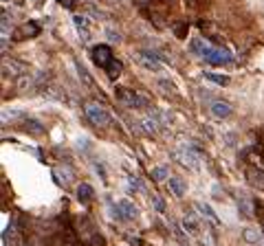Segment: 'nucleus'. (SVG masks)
<instances>
[{"label":"nucleus","mask_w":264,"mask_h":246,"mask_svg":"<svg viewBox=\"0 0 264 246\" xmlns=\"http://www.w3.org/2000/svg\"><path fill=\"white\" fill-rule=\"evenodd\" d=\"M115 215H117L119 220L130 222V220H137L139 209H137V205L132 203V200L121 198V200H117V205H115Z\"/></svg>","instance_id":"6"},{"label":"nucleus","mask_w":264,"mask_h":246,"mask_svg":"<svg viewBox=\"0 0 264 246\" xmlns=\"http://www.w3.org/2000/svg\"><path fill=\"white\" fill-rule=\"evenodd\" d=\"M176 35H179V38H185V25H176Z\"/></svg>","instance_id":"35"},{"label":"nucleus","mask_w":264,"mask_h":246,"mask_svg":"<svg viewBox=\"0 0 264 246\" xmlns=\"http://www.w3.org/2000/svg\"><path fill=\"white\" fill-rule=\"evenodd\" d=\"M236 200H238V209H240V213L245 215V218H251V215H253V203H251V198H249L247 193L238 191V193H236Z\"/></svg>","instance_id":"15"},{"label":"nucleus","mask_w":264,"mask_h":246,"mask_svg":"<svg viewBox=\"0 0 264 246\" xmlns=\"http://www.w3.org/2000/svg\"><path fill=\"white\" fill-rule=\"evenodd\" d=\"M209 110H211V115H214V119H229L233 115V108L227 101H214Z\"/></svg>","instance_id":"10"},{"label":"nucleus","mask_w":264,"mask_h":246,"mask_svg":"<svg viewBox=\"0 0 264 246\" xmlns=\"http://www.w3.org/2000/svg\"><path fill=\"white\" fill-rule=\"evenodd\" d=\"M247 181L258 187L260 191H264V169L262 167H249L247 169Z\"/></svg>","instance_id":"13"},{"label":"nucleus","mask_w":264,"mask_h":246,"mask_svg":"<svg viewBox=\"0 0 264 246\" xmlns=\"http://www.w3.org/2000/svg\"><path fill=\"white\" fill-rule=\"evenodd\" d=\"M22 128H25L27 132H31V134H42L44 132V125L38 121V119H25V123H22Z\"/></svg>","instance_id":"22"},{"label":"nucleus","mask_w":264,"mask_h":246,"mask_svg":"<svg viewBox=\"0 0 264 246\" xmlns=\"http://www.w3.org/2000/svg\"><path fill=\"white\" fill-rule=\"evenodd\" d=\"M132 59H135L139 66H143L145 71L159 73L161 69H163V62H161V57H159V55H154L152 51H139V53L132 55Z\"/></svg>","instance_id":"5"},{"label":"nucleus","mask_w":264,"mask_h":246,"mask_svg":"<svg viewBox=\"0 0 264 246\" xmlns=\"http://www.w3.org/2000/svg\"><path fill=\"white\" fill-rule=\"evenodd\" d=\"M189 51H192L194 55H198V57H205V59H207L209 53H211L214 49H211L203 38H192V40H189Z\"/></svg>","instance_id":"8"},{"label":"nucleus","mask_w":264,"mask_h":246,"mask_svg":"<svg viewBox=\"0 0 264 246\" xmlns=\"http://www.w3.org/2000/svg\"><path fill=\"white\" fill-rule=\"evenodd\" d=\"M29 73V66L25 62H20V59H9V57H5L3 59V77L5 79H18V77H25Z\"/></svg>","instance_id":"4"},{"label":"nucleus","mask_w":264,"mask_h":246,"mask_svg":"<svg viewBox=\"0 0 264 246\" xmlns=\"http://www.w3.org/2000/svg\"><path fill=\"white\" fill-rule=\"evenodd\" d=\"M167 187H170V193L174 198H183L185 196V191H187V185L183 178L179 176H170V181H167Z\"/></svg>","instance_id":"12"},{"label":"nucleus","mask_w":264,"mask_h":246,"mask_svg":"<svg viewBox=\"0 0 264 246\" xmlns=\"http://www.w3.org/2000/svg\"><path fill=\"white\" fill-rule=\"evenodd\" d=\"M84 113H86V119H91V123L97 125V128H106V125L110 123L108 110L104 106H99V103H86Z\"/></svg>","instance_id":"3"},{"label":"nucleus","mask_w":264,"mask_h":246,"mask_svg":"<svg viewBox=\"0 0 264 246\" xmlns=\"http://www.w3.org/2000/svg\"><path fill=\"white\" fill-rule=\"evenodd\" d=\"M141 128H143L145 134H152V137H157L159 132H163V128L159 125V121L157 119H152V117H143L141 119Z\"/></svg>","instance_id":"18"},{"label":"nucleus","mask_w":264,"mask_h":246,"mask_svg":"<svg viewBox=\"0 0 264 246\" xmlns=\"http://www.w3.org/2000/svg\"><path fill=\"white\" fill-rule=\"evenodd\" d=\"M150 200H152V207L157 209L159 213H163V211H165V203H163V198H161V196H152Z\"/></svg>","instance_id":"30"},{"label":"nucleus","mask_w":264,"mask_h":246,"mask_svg":"<svg viewBox=\"0 0 264 246\" xmlns=\"http://www.w3.org/2000/svg\"><path fill=\"white\" fill-rule=\"evenodd\" d=\"M128 187H130V191H143V183H141V178L130 176V178H128Z\"/></svg>","instance_id":"29"},{"label":"nucleus","mask_w":264,"mask_h":246,"mask_svg":"<svg viewBox=\"0 0 264 246\" xmlns=\"http://www.w3.org/2000/svg\"><path fill=\"white\" fill-rule=\"evenodd\" d=\"M157 86H159L163 93H172V95L179 93V91H176V86H174V81H172V79H159V81H157Z\"/></svg>","instance_id":"27"},{"label":"nucleus","mask_w":264,"mask_h":246,"mask_svg":"<svg viewBox=\"0 0 264 246\" xmlns=\"http://www.w3.org/2000/svg\"><path fill=\"white\" fill-rule=\"evenodd\" d=\"M242 240H245L247 244H262V233L258 229H245L242 231Z\"/></svg>","instance_id":"20"},{"label":"nucleus","mask_w":264,"mask_h":246,"mask_svg":"<svg viewBox=\"0 0 264 246\" xmlns=\"http://www.w3.org/2000/svg\"><path fill=\"white\" fill-rule=\"evenodd\" d=\"M106 38H108L110 42H119V40H121V35H119V33H115L113 29H108V31H106Z\"/></svg>","instance_id":"33"},{"label":"nucleus","mask_w":264,"mask_h":246,"mask_svg":"<svg viewBox=\"0 0 264 246\" xmlns=\"http://www.w3.org/2000/svg\"><path fill=\"white\" fill-rule=\"evenodd\" d=\"M207 62L209 64H227V62H231V53H229V49H214L209 53V57H207Z\"/></svg>","instance_id":"16"},{"label":"nucleus","mask_w":264,"mask_h":246,"mask_svg":"<svg viewBox=\"0 0 264 246\" xmlns=\"http://www.w3.org/2000/svg\"><path fill=\"white\" fill-rule=\"evenodd\" d=\"M3 246H18V233H16V227H9L5 231V235H3Z\"/></svg>","instance_id":"24"},{"label":"nucleus","mask_w":264,"mask_h":246,"mask_svg":"<svg viewBox=\"0 0 264 246\" xmlns=\"http://www.w3.org/2000/svg\"><path fill=\"white\" fill-rule=\"evenodd\" d=\"M115 97H117V101H119L121 106L132 108V110L148 108V103H150L148 97H145L143 93L135 91V88H117V91H115Z\"/></svg>","instance_id":"1"},{"label":"nucleus","mask_w":264,"mask_h":246,"mask_svg":"<svg viewBox=\"0 0 264 246\" xmlns=\"http://www.w3.org/2000/svg\"><path fill=\"white\" fill-rule=\"evenodd\" d=\"M152 178L157 183H163V181H170V169H167V165H157L152 169Z\"/></svg>","instance_id":"23"},{"label":"nucleus","mask_w":264,"mask_h":246,"mask_svg":"<svg viewBox=\"0 0 264 246\" xmlns=\"http://www.w3.org/2000/svg\"><path fill=\"white\" fill-rule=\"evenodd\" d=\"M93 196H95V191H93V187H91L88 183H82V185L77 187V200H79V203H84V205L91 203Z\"/></svg>","instance_id":"19"},{"label":"nucleus","mask_w":264,"mask_h":246,"mask_svg":"<svg viewBox=\"0 0 264 246\" xmlns=\"http://www.w3.org/2000/svg\"><path fill=\"white\" fill-rule=\"evenodd\" d=\"M91 57H93L95 64L106 71L110 66V62H113V49H110L108 44H97V47L91 49Z\"/></svg>","instance_id":"7"},{"label":"nucleus","mask_w":264,"mask_h":246,"mask_svg":"<svg viewBox=\"0 0 264 246\" xmlns=\"http://www.w3.org/2000/svg\"><path fill=\"white\" fill-rule=\"evenodd\" d=\"M150 117L152 119H157V121H159V125H161V128H167V123H170V119H167V115L163 113V110H159V108H152L150 110Z\"/></svg>","instance_id":"25"},{"label":"nucleus","mask_w":264,"mask_h":246,"mask_svg":"<svg viewBox=\"0 0 264 246\" xmlns=\"http://www.w3.org/2000/svg\"><path fill=\"white\" fill-rule=\"evenodd\" d=\"M196 211L198 213H201L203 215V218L205 220H207V222H211V225H220V220H218V215H216V211H214V209H211L207 203H196Z\"/></svg>","instance_id":"17"},{"label":"nucleus","mask_w":264,"mask_h":246,"mask_svg":"<svg viewBox=\"0 0 264 246\" xmlns=\"http://www.w3.org/2000/svg\"><path fill=\"white\" fill-rule=\"evenodd\" d=\"M183 229H185V233L187 235H194V237H198L201 235V220L196 218L194 213H187L185 218H183Z\"/></svg>","instance_id":"9"},{"label":"nucleus","mask_w":264,"mask_h":246,"mask_svg":"<svg viewBox=\"0 0 264 246\" xmlns=\"http://www.w3.org/2000/svg\"><path fill=\"white\" fill-rule=\"evenodd\" d=\"M172 159L179 163L181 167H185L189 171H198L201 169V159H198V154L194 150H189V147H183V150H174L172 152Z\"/></svg>","instance_id":"2"},{"label":"nucleus","mask_w":264,"mask_h":246,"mask_svg":"<svg viewBox=\"0 0 264 246\" xmlns=\"http://www.w3.org/2000/svg\"><path fill=\"white\" fill-rule=\"evenodd\" d=\"M57 5H62L64 9H75L77 0H57Z\"/></svg>","instance_id":"32"},{"label":"nucleus","mask_w":264,"mask_h":246,"mask_svg":"<svg viewBox=\"0 0 264 246\" xmlns=\"http://www.w3.org/2000/svg\"><path fill=\"white\" fill-rule=\"evenodd\" d=\"M135 5H139V7H148V5H150V0H135Z\"/></svg>","instance_id":"36"},{"label":"nucleus","mask_w":264,"mask_h":246,"mask_svg":"<svg viewBox=\"0 0 264 246\" xmlns=\"http://www.w3.org/2000/svg\"><path fill=\"white\" fill-rule=\"evenodd\" d=\"M205 79L216 81L218 86H227V84H229V77H227V75H216V73H205Z\"/></svg>","instance_id":"28"},{"label":"nucleus","mask_w":264,"mask_h":246,"mask_svg":"<svg viewBox=\"0 0 264 246\" xmlns=\"http://www.w3.org/2000/svg\"><path fill=\"white\" fill-rule=\"evenodd\" d=\"M106 73H108V77L113 79V81L119 77V75H121V62H119V59H113V62H110V66L106 69Z\"/></svg>","instance_id":"26"},{"label":"nucleus","mask_w":264,"mask_h":246,"mask_svg":"<svg viewBox=\"0 0 264 246\" xmlns=\"http://www.w3.org/2000/svg\"><path fill=\"white\" fill-rule=\"evenodd\" d=\"M20 113H18V110H11V113H9V110H5V113H3V123H9V117H18Z\"/></svg>","instance_id":"34"},{"label":"nucleus","mask_w":264,"mask_h":246,"mask_svg":"<svg viewBox=\"0 0 264 246\" xmlns=\"http://www.w3.org/2000/svg\"><path fill=\"white\" fill-rule=\"evenodd\" d=\"M53 174H55V181L60 185H71L73 183V171L69 167H57Z\"/></svg>","instance_id":"21"},{"label":"nucleus","mask_w":264,"mask_h":246,"mask_svg":"<svg viewBox=\"0 0 264 246\" xmlns=\"http://www.w3.org/2000/svg\"><path fill=\"white\" fill-rule=\"evenodd\" d=\"M77 73H79V77H82L86 81V86H93V77L86 73V69H82V66H77Z\"/></svg>","instance_id":"31"},{"label":"nucleus","mask_w":264,"mask_h":246,"mask_svg":"<svg viewBox=\"0 0 264 246\" xmlns=\"http://www.w3.org/2000/svg\"><path fill=\"white\" fill-rule=\"evenodd\" d=\"M40 33V25L38 22H25L18 33H16V40H27V38H35V35Z\"/></svg>","instance_id":"11"},{"label":"nucleus","mask_w":264,"mask_h":246,"mask_svg":"<svg viewBox=\"0 0 264 246\" xmlns=\"http://www.w3.org/2000/svg\"><path fill=\"white\" fill-rule=\"evenodd\" d=\"M73 22H75V27H77L79 38H82L84 42L91 40V20H88L86 16H75V18H73Z\"/></svg>","instance_id":"14"}]
</instances>
